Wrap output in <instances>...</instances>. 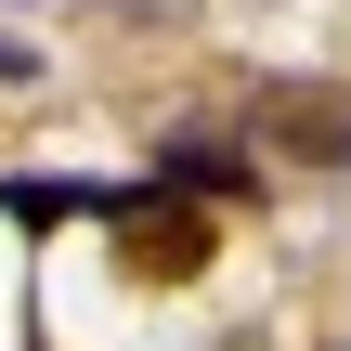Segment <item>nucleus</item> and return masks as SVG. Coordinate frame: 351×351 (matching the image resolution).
Instances as JSON below:
<instances>
[{"mask_svg": "<svg viewBox=\"0 0 351 351\" xmlns=\"http://www.w3.org/2000/svg\"><path fill=\"white\" fill-rule=\"evenodd\" d=\"M0 208H13V221H104V182H52V169H26V182H0Z\"/></svg>", "mask_w": 351, "mask_h": 351, "instance_id": "20e7f679", "label": "nucleus"}, {"mask_svg": "<svg viewBox=\"0 0 351 351\" xmlns=\"http://www.w3.org/2000/svg\"><path fill=\"white\" fill-rule=\"evenodd\" d=\"M156 182H169V195H247L261 169H247V156H234L221 130H169V156H156Z\"/></svg>", "mask_w": 351, "mask_h": 351, "instance_id": "7ed1b4c3", "label": "nucleus"}, {"mask_svg": "<svg viewBox=\"0 0 351 351\" xmlns=\"http://www.w3.org/2000/svg\"><path fill=\"white\" fill-rule=\"evenodd\" d=\"M261 130H274L287 156H313V169H351V91L287 78V91H261Z\"/></svg>", "mask_w": 351, "mask_h": 351, "instance_id": "f03ea898", "label": "nucleus"}, {"mask_svg": "<svg viewBox=\"0 0 351 351\" xmlns=\"http://www.w3.org/2000/svg\"><path fill=\"white\" fill-rule=\"evenodd\" d=\"M104 234H117V261H130V274H156V287L208 274V208H195V195H169V182H104Z\"/></svg>", "mask_w": 351, "mask_h": 351, "instance_id": "f257e3e1", "label": "nucleus"}]
</instances>
